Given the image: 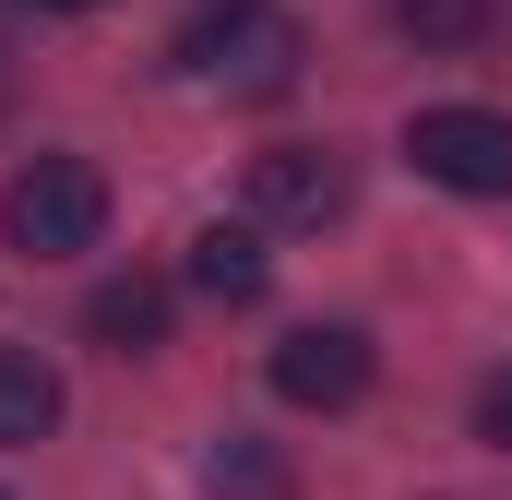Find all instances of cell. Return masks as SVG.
<instances>
[{"instance_id":"obj_1","label":"cell","mask_w":512,"mask_h":500,"mask_svg":"<svg viewBox=\"0 0 512 500\" xmlns=\"http://www.w3.org/2000/svg\"><path fill=\"white\" fill-rule=\"evenodd\" d=\"M298 60H310V36H298L286 0H203V12L179 24V72H191L203 96H286Z\"/></svg>"},{"instance_id":"obj_2","label":"cell","mask_w":512,"mask_h":500,"mask_svg":"<svg viewBox=\"0 0 512 500\" xmlns=\"http://www.w3.org/2000/svg\"><path fill=\"white\" fill-rule=\"evenodd\" d=\"M0 239L36 250V262H72V250L108 239V179L84 167V155H36L12 191H0Z\"/></svg>"},{"instance_id":"obj_3","label":"cell","mask_w":512,"mask_h":500,"mask_svg":"<svg viewBox=\"0 0 512 500\" xmlns=\"http://www.w3.org/2000/svg\"><path fill=\"white\" fill-rule=\"evenodd\" d=\"M405 155H417V179H441V191H465V203L512 191V120L501 108H417V120H405Z\"/></svg>"},{"instance_id":"obj_4","label":"cell","mask_w":512,"mask_h":500,"mask_svg":"<svg viewBox=\"0 0 512 500\" xmlns=\"http://www.w3.org/2000/svg\"><path fill=\"white\" fill-rule=\"evenodd\" d=\"M239 203H251V227H334L346 215V155L334 143H262Z\"/></svg>"},{"instance_id":"obj_5","label":"cell","mask_w":512,"mask_h":500,"mask_svg":"<svg viewBox=\"0 0 512 500\" xmlns=\"http://www.w3.org/2000/svg\"><path fill=\"white\" fill-rule=\"evenodd\" d=\"M274 393L310 405V417H346V405L370 393V334H358V322H298V334L274 346Z\"/></svg>"},{"instance_id":"obj_6","label":"cell","mask_w":512,"mask_h":500,"mask_svg":"<svg viewBox=\"0 0 512 500\" xmlns=\"http://www.w3.org/2000/svg\"><path fill=\"white\" fill-rule=\"evenodd\" d=\"M60 429V370L36 346H0V453H36Z\"/></svg>"},{"instance_id":"obj_7","label":"cell","mask_w":512,"mask_h":500,"mask_svg":"<svg viewBox=\"0 0 512 500\" xmlns=\"http://www.w3.org/2000/svg\"><path fill=\"white\" fill-rule=\"evenodd\" d=\"M84 334H96V346H120V358L167 346V286H155V274H108V286L84 298Z\"/></svg>"},{"instance_id":"obj_8","label":"cell","mask_w":512,"mask_h":500,"mask_svg":"<svg viewBox=\"0 0 512 500\" xmlns=\"http://www.w3.org/2000/svg\"><path fill=\"white\" fill-rule=\"evenodd\" d=\"M262 274H274V262H262V227H203V239H191V286H203L215 310H251Z\"/></svg>"},{"instance_id":"obj_9","label":"cell","mask_w":512,"mask_h":500,"mask_svg":"<svg viewBox=\"0 0 512 500\" xmlns=\"http://www.w3.org/2000/svg\"><path fill=\"white\" fill-rule=\"evenodd\" d=\"M203 489H215V500H286L298 477H286V453H274V441H251V429H227V441L203 453Z\"/></svg>"},{"instance_id":"obj_10","label":"cell","mask_w":512,"mask_h":500,"mask_svg":"<svg viewBox=\"0 0 512 500\" xmlns=\"http://www.w3.org/2000/svg\"><path fill=\"white\" fill-rule=\"evenodd\" d=\"M477 441H501V453H512V370L477 381Z\"/></svg>"},{"instance_id":"obj_11","label":"cell","mask_w":512,"mask_h":500,"mask_svg":"<svg viewBox=\"0 0 512 500\" xmlns=\"http://www.w3.org/2000/svg\"><path fill=\"white\" fill-rule=\"evenodd\" d=\"M36 12H96V0H36Z\"/></svg>"},{"instance_id":"obj_12","label":"cell","mask_w":512,"mask_h":500,"mask_svg":"<svg viewBox=\"0 0 512 500\" xmlns=\"http://www.w3.org/2000/svg\"><path fill=\"white\" fill-rule=\"evenodd\" d=\"M0 500H12V489H0Z\"/></svg>"}]
</instances>
